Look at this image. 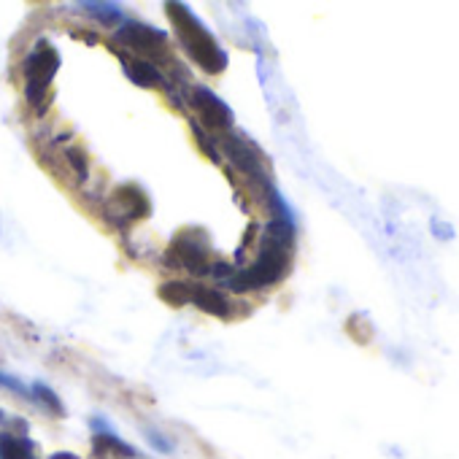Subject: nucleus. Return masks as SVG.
Masks as SVG:
<instances>
[{
	"label": "nucleus",
	"mask_w": 459,
	"mask_h": 459,
	"mask_svg": "<svg viewBox=\"0 0 459 459\" xmlns=\"http://www.w3.org/2000/svg\"><path fill=\"white\" fill-rule=\"evenodd\" d=\"M114 52L119 55V63H122V68H125V74H127V79H130L133 84H138V87H143V90H162V92L173 95V84H170V79L162 74L160 65H154V63H149V60H141V57H135V55H127V52H122V49H117V47H114Z\"/></svg>",
	"instance_id": "nucleus-8"
},
{
	"label": "nucleus",
	"mask_w": 459,
	"mask_h": 459,
	"mask_svg": "<svg viewBox=\"0 0 459 459\" xmlns=\"http://www.w3.org/2000/svg\"><path fill=\"white\" fill-rule=\"evenodd\" d=\"M30 397H33L41 408H47L49 413H55V416H65V405H63V400H60L49 386H44V384H33Z\"/></svg>",
	"instance_id": "nucleus-13"
},
{
	"label": "nucleus",
	"mask_w": 459,
	"mask_h": 459,
	"mask_svg": "<svg viewBox=\"0 0 459 459\" xmlns=\"http://www.w3.org/2000/svg\"><path fill=\"white\" fill-rule=\"evenodd\" d=\"M52 459H79L76 454H55Z\"/></svg>",
	"instance_id": "nucleus-17"
},
{
	"label": "nucleus",
	"mask_w": 459,
	"mask_h": 459,
	"mask_svg": "<svg viewBox=\"0 0 459 459\" xmlns=\"http://www.w3.org/2000/svg\"><path fill=\"white\" fill-rule=\"evenodd\" d=\"M0 459H36V448L22 435L0 432Z\"/></svg>",
	"instance_id": "nucleus-11"
},
{
	"label": "nucleus",
	"mask_w": 459,
	"mask_h": 459,
	"mask_svg": "<svg viewBox=\"0 0 459 459\" xmlns=\"http://www.w3.org/2000/svg\"><path fill=\"white\" fill-rule=\"evenodd\" d=\"M189 306H197L200 311H205L211 316H221V319H227L230 314H233V303H230V298L224 292L211 290V287H203V284H195V281H192Z\"/></svg>",
	"instance_id": "nucleus-9"
},
{
	"label": "nucleus",
	"mask_w": 459,
	"mask_h": 459,
	"mask_svg": "<svg viewBox=\"0 0 459 459\" xmlns=\"http://www.w3.org/2000/svg\"><path fill=\"white\" fill-rule=\"evenodd\" d=\"M82 9H84V12H90V17L100 20L103 25H122V22H125L122 9H119V6H114V4H84Z\"/></svg>",
	"instance_id": "nucleus-14"
},
{
	"label": "nucleus",
	"mask_w": 459,
	"mask_h": 459,
	"mask_svg": "<svg viewBox=\"0 0 459 459\" xmlns=\"http://www.w3.org/2000/svg\"><path fill=\"white\" fill-rule=\"evenodd\" d=\"M92 454L95 459H133L135 448L119 440L114 432H98L92 440Z\"/></svg>",
	"instance_id": "nucleus-10"
},
{
	"label": "nucleus",
	"mask_w": 459,
	"mask_h": 459,
	"mask_svg": "<svg viewBox=\"0 0 459 459\" xmlns=\"http://www.w3.org/2000/svg\"><path fill=\"white\" fill-rule=\"evenodd\" d=\"M63 60H60V52L47 41L41 39L25 57L22 63V76H25V100L28 106H33L36 111H44L47 106V92L60 71Z\"/></svg>",
	"instance_id": "nucleus-4"
},
{
	"label": "nucleus",
	"mask_w": 459,
	"mask_h": 459,
	"mask_svg": "<svg viewBox=\"0 0 459 459\" xmlns=\"http://www.w3.org/2000/svg\"><path fill=\"white\" fill-rule=\"evenodd\" d=\"M65 160H68V165H71V170L76 173V181H84L87 178V154H84V149H79V146H68L65 149Z\"/></svg>",
	"instance_id": "nucleus-15"
},
{
	"label": "nucleus",
	"mask_w": 459,
	"mask_h": 459,
	"mask_svg": "<svg viewBox=\"0 0 459 459\" xmlns=\"http://www.w3.org/2000/svg\"><path fill=\"white\" fill-rule=\"evenodd\" d=\"M165 265L173 271H184L189 276H208L211 273V238L203 227H184L173 236L170 247L165 249Z\"/></svg>",
	"instance_id": "nucleus-3"
},
{
	"label": "nucleus",
	"mask_w": 459,
	"mask_h": 459,
	"mask_svg": "<svg viewBox=\"0 0 459 459\" xmlns=\"http://www.w3.org/2000/svg\"><path fill=\"white\" fill-rule=\"evenodd\" d=\"M189 106L197 114V127H203L205 133L213 135H224L233 130L236 125V114L230 108L216 92H211L208 87H192L189 90Z\"/></svg>",
	"instance_id": "nucleus-6"
},
{
	"label": "nucleus",
	"mask_w": 459,
	"mask_h": 459,
	"mask_svg": "<svg viewBox=\"0 0 459 459\" xmlns=\"http://www.w3.org/2000/svg\"><path fill=\"white\" fill-rule=\"evenodd\" d=\"M192 133H195V138H197V143H200L203 154H205L208 160L219 162V149H216L213 138H208V135H205V130H203V127H197V122H192Z\"/></svg>",
	"instance_id": "nucleus-16"
},
{
	"label": "nucleus",
	"mask_w": 459,
	"mask_h": 459,
	"mask_svg": "<svg viewBox=\"0 0 459 459\" xmlns=\"http://www.w3.org/2000/svg\"><path fill=\"white\" fill-rule=\"evenodd\" d=\"M165 12H168V17L173 22L176 39H178L181 49L186 52V57L203 74L219 76L227 68V52L219 47V41L213 39V33L184 4H165Z\"/></svg>",
	"instance_id": "nucleus-2"
},
{
	"label": "nucleus",
	"mask_w": 459,
	"mask_h": 459,
	"mask_svg": "<svg viewBox=\"0 0 459 459\" xmlns=\"http://www.w3.org/2000/svg\"><path fill=\"white\" fill-rule=\"evenodd\" d=\"M117 44H122L127 55H135L141 60H149V63H165L170 57L168 52V33L160 30V28H152L146 22H138V20H125L117 30Z\"/></svg>",
	"instance_id": "nucleus-5"
},
{
	"label": "nucleus",
	"mask_w": 459,
	"mask_h": 459,
	"mask_svg": "<svg viewBox=\"0 0 459 459\" xmlns=\"http://www.w3.org/2000/svg\"><path fill=\"white\" fill-rule=\"evenodd\" d=\"M106 213L117 227H127L152 213V200L138 184H122L111 192L106 203Z\"/></svg>",
	"instance_id": "nucleus-7"
},
{
	"label": "nucleus",
	"mask_w": 459,
	"mask_h": 459,
	"mask_svg": "<svg viewBox=\"0 0 459 459\" xmlns=\"http://www.w3.org/2000/svg\"><path fill=\"white\" fill-rule=\"evenodd\" d=\"M292 249H295V221H292V216H273L268 221V227L263 230L257 260L249 268L236 271V276L227 279L224 284L238 295L276 287L290 271Z\"/></svg>",
	"instance_id": "nucleus-1"
},
{
	"label": "nucleus",
	"mask_w": 459,
	"mask_h": 459,
	"mask_svg": "<svg viewBox=\"0 0 459 459\" xmlns=\"http://www.w3.org/2000/svg\"><path fill=\"white\" fill-rule=\"evenodd\" d=\"M160 298H162L168 306H173V308L189 306V298H192V281L170 279V281L160 284Z\"/></svg>",
	"instance_id": "nucleus-12"
}]
</instances>
